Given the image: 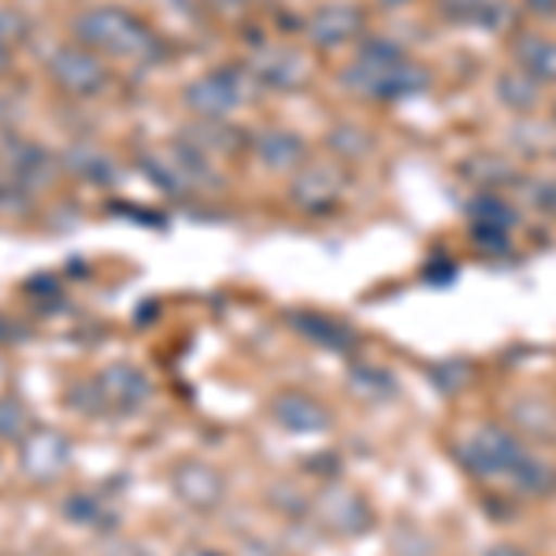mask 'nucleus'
<instances>
[{
    "mask_svg": "<svg viewBox=\"0 0 556 556\" xmlns=\"http://www.w3.org/2000/svg\"><path fill=\"white\" fill-rule=\"evenodd\" d=\"M361 30V15L349 8H327L312 20V41L316 45H342Z\"/></svg>",
    "mask_w": 556,
    "mask_h": 556,
    "instance_id": "ddd939ff",
    "label": "nucleus"
},
{
    "mask_svg": "<svg viewBox=\"0 0 556 556\" xmlns=\"http://www.w3.org/2000/svg\"><path fill=\"white\" fill-rule=\"evenodd\" d=\"M486 556H531V553L519 549V545H513V542H501V545H493Z\"/></svg>",
    "mask_w": 556,
    "mask_h": 556,
    "instance_id": "4be33fe9",
    "label": "nucleus"
},
{
    "mask_svg": "<svg viewBox=\"0 0 556 556\" xmlns=\"http://www.w3.org/2000/svg\"><path fill=\"white\" fill-rule=\"evenodd\" d=\"M178 556H223V553H215V549H204V545H190V549H182Z\"/></svg>",
    "mask_w": 556,
    "mask_h": 556,
    "instance_id": "b1692460",
    "label": "nucleus"
},
{
    "mask_svg": "<svg viewBox=\"0 0 556 556\" xmlns=\"http://www.w3.org/2000/svg\"><path fill=\"white\" fill-rule=\"evenodd\" d=\"M20 468L30 475L34 482H52L71 468V442L60 430L49 427H34L23 438L20 450Z\"/></svg>",
    "mask_w": 556,
    "mask_h": 556,
    "instance_id": "39448f33",
    "label": "nucleus"
},
{
    "mask_svg": "<svg viewBox=\"0 0 556 556\" xmlns=\"http://www.w3.org/2000/svg\"><path fill=\"white\" fill-rule=\"evenodd\" d=\"M8 67H12V45L0 41V75H4Z\"/></svg>",
    "mask_w": 556,
    "mask_h": 556,
    "instance_id": "5701e85b",
    "label": "nucleus"
},
{
    "mask_svg": "<svg viewBox=\"0 0 556 556\" xmlns=\"http://www.w3.org/2000/svg\"><path fill=\"white\" fill-rule=\"evenodd\" d=\"M93 386L101 393V405L115 412H138L152 397L149 375L134 364H108Z\"/></svg>",
    "mask_w": 556,
    "mask_h": 556,
    "instance_id": "423d86ee",
    "label": "nucleus"
},
{
    "mask_svg": "<svg viewBox=\"0 0 556 556\" xmlns=\"http://www.w3.org/2000/svg\"><path fill=\"white\" fill-rule=\"evenodd\" d=\"M256 152L260 160H264L267 167H275V172H286V167H298L301 156H304V141L298 134L290 130H267L264 138L256 141Z\"/></svg>",
    "mask_w": 556,
    "mask_h": 556,
    "instance_id": "f8f14e48",
    "label": "nucleus"
},
{
    "mask_svg": "<svg viewBox=\"0 0 556 556\" xmlns=\"http://www.w3.org/2000/svg\"><path fill=\"white\" fill-rule=\"evenodd\" d=\"M349 386L361 390L364 397H390V393L397 390L393 375L386 371V367H375V364H353V371H349Z\"/></svg>",
    "mask_w": 556,
    "mask_h": 556,
    "instance_id": "a211bd4d",
    "label": "nucleus"
},
{
    "mask_svg": "<svg viewBox=\"0 0 556 556\" xmlns=\"http://www.w3.org/2000/svg\"><path fill=\"white\" fill-rule=\"evenodd\" d=\"M30 412L20 397H0V442H23L30 434Z\"/></svg>",
    "mask_w": 556,
    "mask_h": 556,
    "instance_id": "6ab92c4d",
    "label": "nucleus"
},
{
    "mask_svg": "<svg viewBox=\"0 0 556 556\" xmlns=\"http://www.w3.org/2000/svg\"><path fill=\"white\" fill-rule=\"evenodd\" d=\"M49 78L71 97H93L108 86V67L86 45H60L49 56Z\"/></svg>",
    "mask_w": 556,
    "mask_h": 556,
    "instance_id": "7ed1b4c3",
    "label": "nucleus"
},
{
    "mask_svg": "<svg viewBox=\"0 0 556 556\" xmlns=\"http://www.w3.org/2000/svg\"><path fill=\"white\" fill-rule=\"evenodd\" d=\"M319 516H323V523H330L338 534H361L371 527V508H367V501L361 493L338 490V486L319 497Z\"/></svg>",
    "mask_w": 556,
    "mask_h": 556,
    "instance_id": "1a4fd4ad",
    "label": "nucleus"
},
{
    "mask_svg": "<svg viewBox=\"0 0 556 556\" xmlns=\"http://www.w3.org/2000/svg\"><path fill=\"white\" fill-rule=\"evenodd\" d=\"M64 164L78 178H86V182H112V178H115V164L104 156L101 149H89V146L71 149L67 156H64Z\"/></svg>",
    "mask_w": 556,
    "mask_h": 556,
    "instance_id": "dca6fc26",
    "label": "nucleus"
},
{
    "mask_svg": "<svg viewBox=\"0 0 556 556\" xmlns=\"http://www.w3.org/2000/svg\"><path fill=\"white\" fill-rule=\"evenodd\" d=\"M256 78H264V83H271L278 89H293L301 86L304 78H308V64L298 56L293 49H267L256 56Z\"/></svg>",
    "mask_w": 556,
    "mask_h": 556,
    "instance_id": "9b49d317",
    "label": "nucleus"
},
{
    "mask_svg": "<svg viewBox=\"0 0 556 556\" xmlns=\"http://www.w3.org/2000/svg\"><path fill=\"white\" fill-rule=\"evenodd\" d=\"M290 323L308 338V342L330 349V353H353L356 349V330L345 327V323L334 316H323V312H298Z\"/></svg>",
    "mask_w": 556,
    "mask_h": 556,
    "instance_id": "9d476101",
    "label": "nucleus"
},
{
    "mask_svg": "<svg viewBox=\"0 0 556 556\" xmlns=\"http://www.w3.org/2000/svg\"><path fill=\"white\" fill-rule=\"evenodd\" d=\"M8 167L15 172V178H20L23 190H30V186H41L45 178L52 175V156L38 146H15V152L8 156Z\"/></svg>",
    "mask_w": 556,
    "mask_h": 556,
    "instance_id": "4468645a",
    "label": "nucleus"
},
{
    "mask_svg": "<svg viewBox=\"0 0 556 556\" xmlns=\"http://www.w3.org/2000/svg\"><path fill=\"white\" fill-rule=\"evenodd\" d=\"M293 197H298V204L304 208H327L330 201L338 197V186L330 182V167H308L298 182H293Z\"/></svg>",
    "mask_w": 556,
    "mask_h": 556,
    "instance_id": "2eb2a0df",
    "label": "nucleus"
},
{
    "mask_svg": "<svg viewBox=\"0 0 556 556\" xmlns=\"http://www.w3.org/2000/svg\"><path fill=\"white\" fill-rule=\"evenodd\" d=\"M271 416L282 430H293V434H323L330 430V412L319 405L308 393H278L271 401Z\"/></svg>",
    "mask_w": 556,
    "mask_h": 556,
    "instance_id": "6e6552de",
    "label": "nucleus"
},
{
    "mask_svg": "<svg viewBox=\"0 0 556 556\" xmlns=\"http://www.w3.org/2000/svg\"><path fill=\"white\" fill-rule=\"evenodd\" d=\"M460 453L464 468L475 471L479 479H508L516 482V490L531 493V497H545L556 486V475L549 464L538 460L534 453H527L523 442L501 427L475 430Z\"/></svg>",
    "mask_w": 556,
    "mask_h": 556,
    "instance_id": "f257e3e1",
    "label": "nucleus"
},
{
    "mask_svg": "<svg viewBox=\"0 0 556 556\" xmlns=\"http://www.w3.org/2000/svg\"><path fill=\"white\" fill-rule=\"evenodd\" d=\"M75 38L78 45L93 52H108V56L123 60H141L156 49V38L141 20H134L123 8H93V12L75 20Z\"/></svg>",
    "mask_w": 556,
    "mask_h": 556,
    "instance_id": "f03ea898",
    "label": "nucleus"
},
{
    "mask_svg": "<svg viewBox=\"0 0 556 556\" xmlns=\"http://www.w3.org/2000/svg\"><path fill=\"white\" fill-rule=\"evenodd\" d=\"M253 78L238 67H223V71H215V75L201 78V83H193L190 89H186V104L201 115H227V112H235L238 104H249Z\"/></svg>",
    "mask_w": 556,
    "mask_h": 556,
    "instance_id": "20e7f679",
    "label": "nucleus"
},
{
    "mask_svg": "<svg viewBox=\"0 0 556 556\" xmlns=\"http://www.w3.org/2000/svg\"><path fill=\"white\" fill-rule=\"evenodd\" d=\"M172 486L178 493V501L182 505L197 508V513H208L223 501V493H227V482H223V475L212 468V464L204 460H182L172 475Z\"/></svg>",
    "mask_w": 556,
    "mask_h": 556,
    "instance_id": "0eeeda50",
    "label": "nucleus"
},
{
    "mask_svg": "<svg viewBox=\"0 0 556 556\" xmlns=\"http://www.w3.org/2000/svg\"><path fill=\"white\" fill-rule=\"evenodd\" d=\"M64 513L75 519V523H86V527H93V523H101V508H97V501L89 497V493H75V497H67V505H64Z\"/></svg>",
    "mask_w": 556,
    "mask_h": 556,
    "instance_id": "aec40b11",
    "label": "nucleus"
},
{
    "mask_svg": "<svg viewBox=\"0 0 556 556\" xmlns=\"http://www.w3.org/2000/svg\"><path fill=\"white\" fill-rule=\"evenodd\" d=\"M519 60L531 78H556V41L527 38V45H519Z\"/></svg>",
    "mask_w": 556,
    "mask_h": 556,
    "instance_id": "f3484780",
    "label": "nucleus"
},
{
    "mask_svg": "<svg viewBox=\"0 0 556 556\" xmlns=\"http://www.w3.org/2000/svg\"><path fill=\"white\" fill-rule=\"evenodd\" d=\"M20 38H26V20L23 15H15L12 8H0V41L15 45Z\"/></svg>",
    "mask_w": 556,
    "mask_h": 556,
    "instance_id": "412c9836",
    "label": "nucleus"
}]
</instances>
